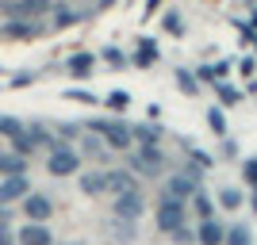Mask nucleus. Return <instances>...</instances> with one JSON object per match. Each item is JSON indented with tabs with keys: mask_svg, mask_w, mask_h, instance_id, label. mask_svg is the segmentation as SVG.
<instances>
[{
	"mask_svg": "<svg viewBox=\"0 0 257 245\" xmlns=\"http://www.w3.org/2000/svg\"><path fill=\"white\" fill-rule=\"evenodd\" d=\"M88 130H92V134H100L111 149H127L131 142H135V138H131V127H123V123H115V119H92V123H88Z\"/></svg>",
	"mask_w": 257,
	"mask_h": 245,
	"instance_id": "nucleus-1",
	"label": "nucleus"
},
{
	"mask_svg": "<svg viewBox=\"0 0 257 245\" xmlns=\"http://www.w3.org/2000/svg\"><path fill=\"white\" fill-rule=\"evenodd\" d=\"M46 169H50V176H73L81 169V153L73 146H54L46 157Z\"/></svg>",
	"mask_w": 257,
	"mask_h": 245,
	"instance_id": "nucleus-2",
	"label": "nucleus"
},
{
	"mask_svg": "<svg viewBox=\"0 0 257 245\" xmlns=\"http://www.w3.org/2000/svg\"><path fill=\"white\" fill-rule=\"evenodd\" d=\"M154 222H158V230H165V234H177L184 226V203L165 195V199L158 203V211H154Z\"/></svg>",
	"mask_w": 257,
	"mask_h": 245,
	"instance_id": "nucleus-3",
	"label": "nucleus"
},
{
	"mask_svg": "<svg viewBox=\"0 0 257 245\" xmlns=\"http://www.w3.org/2000/svg\"><path fill=\"white\" fill-rule=\"evenodd\" d=\"M4 12H8L12 20H20V23H35L43 12H50V0H8Z\"/></svg>",
	"mask_w": 257,
	"mask_h": 245,
	"instance_id": "nucleus-4",
	"label": "nucleus"
},
{
	"mask_svg": "<svg viewBox=\"0 0 257 245\" xmlns=\"http://www.w3.org/2000/svg\"><path fill=\"white\" fill-rule=\"evenodd\" d=\"M196 180H200V169H184L181 176H173L169 180V199L184 203L188 195H196Z\"/></svg>",
	"mask_w": 257,
	"mask_h": 245,
	"instance_id": "nucleus-5",
	"label": "nucleus"
},
{
	"mask_svg": "<svg viewBox=\"0 0 257 245\" xmlns=\"http://www.w3.org/2000/svg\"><path fill=\"white\" fill-rule=\"evenodd\" d=\"M142 211H146V199H142V192L115 195V218H127V222H135Z\"/></svg>",
	"mask_w": 257,
	"mask_h": 245,
	"instance_id": "nucleus-6",
	"label": "nucleus"
},
{
	"mask_svg": "<svg viewBox=\"0 0 257 245\" xmlns=\"http://www.w3.org/2000/svg\"><path fill=\"white\" fill-rule=\"evenodd\" d=\"M50 211H54V203L46 199V195H39V192H31L27 199H23V214H27V222H39V226H43L46 218H50Z\"/></svg>",
	"mask_w": 257,
	"mask_h": 245,
	"instance_id": "nucleus-7",
	"label": "nucleus"
},
{
	"mask_svg": "<svg viewBox=\"0 0 257 245\" xmlns=\"http://www.w3.org/2000/svg\"><path fill=\"white\" fill-rule=\"evenodd\" d=\"M131 169L146 172V176H158V172H161V153H158V146H142L139 153L131 157Z\"/></svg>",
	"mask_w": 257,
	"mask_h": 245,
	"instance_id": "nucleus-8",
	"label": "nucleus"
},
{
	"mask_svg": "<svg viewBox=\"0 0 257 245\" xmlns=\"http://www.w3.org/2000/svg\"><path fill=\"white\" fill-rule=\"evenodd\" d=\"M27 195H31V180L27 176H8V180L0 184V207L16 203V199H27Z\"/></svg>",
	"mask_w": 257,
	"mask_h": 245,
	"instance_id": "nucleus-9",
	"label": "nucleus"
},
{
	"mask_svg": "<svg viewBox=\"0 0 257 245\" xmlns=\"http://www.w3.org/2000/svg\"><path fill=\"white\" fill-rule=\"evenodd\" d=\"M16 237H20V245H54V234L46 226H39V222H27Z\"/></svg>",
	"mask_w": 257,
	"mask_h": 245,
	"instance_id": "nucleus-10",
	"label": "nucleus"
},
{
	"mask_svg": "<svg viewBox=\"0 0 257 245\" xmlns=\"http://www.w3.org/2000/svg\"><path fill=\"white\" fill-rule=\"evenodd\" d=\"M107 176V192H115V195H127V192H139V188H135V176H131V172H104Z\"/></svg>",
	"mask_w": 257,
	"mask_h": 245,
	"instance_id": "nucleus-11",
	"label": "nucleus"
},
{
	"mask_svg": "<svg viewBox=\"0 0 257 245\" xmlns=\"http://www.w3.org/2000/svg\"><path fill=\"white\" fill-rule=\"evenodd\" d=\"M223 237H226V230L215 222V218L200 222V234H196V241H200V245H223Z\"/></svg>",
	"mask_w": 257,
	"mask_h": 245,
	"instance_id": "nucleus-12",
	"label": "nucleus"
},
{
	"mask_svg": "<svg viewBox=\"0 0 257 245\" xmlns=\"http://www.w3.org/2000/svg\"><path fill=\"white\" fill-rule=\"evenodd\" d=\"M92 65H96V54H73V58L65 62V69H69L73 77H88Z\"/></svg>",
	"mask_w": 257,
	"mask_h": 245,
	"instance_id": "nucleus-13",
	"label": "nucleus"
},
{
	"mask_svg": "<svg viewBox=\"0 0 257 245\" xmlns=\"http://www.w3.org/2000/svg\"><path fill=\"white\" fill-rule=\"evenodd\" d=\"M0 172H4V176H23V172H27V157H20V153H0Z\"/></svg>",
	"mask_w": 257,
	"mask_h": 245,
	"instance_id": "nucleus-14",
	"label": "nucleus"
},
{
	"mask_svg": "<svg viewBox=\"0 0 257 245\" xmlns=\"http://www.w3.org/2000/svg\"><path fill=\"white\" fill-rule=\"evenodd\" d=\"M81 192H85V195L107 192V176H104V172H88V176H81Z\"/></svg>",
	"mask_w": 257,
	"mask_h": 245,
	"instance_id": "nucleus-15",
	"label": "nucleus"
},
{
	"mask_svg": "<svg viewBox=\"0 0 257 245\" xmlns=\"http://www.w3.org/2000/svg\"><path fill=\"white\" fill-rule=\"evenodd\" d=\"M131 138H139L142 146H158V138H161V130L154 127V123H139V127L131 130Z\"/></svg>",
	"mask_w": 257,
	"mask_h": 245,
	"instance_id": "nucleus-16",
	"label": "nucleus"
},
{
	"mask_svg": "<svg viewBox=\"0 0 257 245\" xmlns=\"http://www.w3.org/2000/svg\"><path fill=\"white\" fill-rule=\"evenodd\" d=\"M4 35H8V39H35V35H39V27H35V23H8V27H4Z\"/></svg>",
	"mask_w": 257,
	"mask_h": 245,
	"instance_id": "nucleus-17",
	"label": "nucleus"
},
{
	"mask_svg": "<svg viewBox=\"0 0 257 245\" xmlns=\"http://www.w3.org/2000/svg\"><path fill=\"white\" fill-rule=\"evenodd\" d=\"M0 134L16 142V138H20V134H23V123H20V119H16V115H0Z\"/></svg>",
	"mask_w": 257,
	"mask_h": 245,
	"instance_id": "nucleus-18",
	"label": "nucleus"
},
{
	"mask_svg": "<svg viewBox=\"0 0 257 245\" xmlns=\"http://www.w3.org/2000/svg\"><path fill=\"white\" fill-rule=\"evenodd\" d=\"M139 65H154L158 62V43H150V39H142L139 43V58H135Z\"/></svg>",
	"mask_w": 257,
	"mask_h": 245,
	"instance_id": "nucleus-19",
	"label": "nucleus"
},
{
	"mask_svg": "<svg viewBox=\"0 0 257 245\" xmlns=\"http://www.w3.org/2000/svg\"><path fill=\"white\" fill-rule=\"evenodd\" d=\"M249 237H253V234H249L246 226H230L223 241H226V245H249Z\"/></svg>",
	"mask_w": 257,
	"mask_h": 245,
	"instance_id": "nucleus-20",
	"label": "nucleus"
},
{
	"mask_svg": "<svg viewBox=\"0 0 257 245\" xmlns=\"http://www.w3.org/2000/svg\"><path fill=\"white\" fill-rule=\"evenodd\" d=\"M207 127H211L215 134H226V119H223V111H219V107H211V111H207Z\"/></svg>",
	"mask_w": 257,
	"mask_h": 245,
	"instance_id": "nucleus-21",
	"label": "nucleus"
},
{
	"mask_svg": "<svg viewBox=\"0 0 257 245\" xmlns=\"http://www.w3.org/2000/svg\"><path fill=\"white\" fill-rule=\"evenodd\" d=\"M219 203H223V207H242V192H238V188H223V192H219Z\"/></svg>",
	"mask_w": 257,
	"mask_h": 245,
	"instance_id": "nucleus-22",
	"label": "nucleus"
},
{
	"mask_svg": "<svg viewBox=\"0 0 257 245\" xmlns=\"http://www.w3.org/2000/svg\"><path fill=\"white\" fill-rule=\"evenodd\" d=\"M54 23H58V27H73V23H77V12H69V8H54Z\"/></svg>",
	"mask_w": 257,
	"mask_h": 245,
	"instance_id": "nucleus-23",
	"label": "nucleus"
},
{
	"mask_svg": "<svg viewBox=\"0 0 257 245\" xmlns=\"http://www.w3.org/2000/svg\"><path fill=\"white\" fill-rule=\"evenodd\" d=\"M177 81H181V88L188 92V96H196V88H200V85H196V77L188 73V69H177Z\"/></svg>",
	"mask_w": 257,
	"mask_h": 245,
	"instance_id": "nucleus-24",
	"label": "nucleus"
},
{
	"mask_svg": "<svg viewBox=\"0 0 257 245\" xmlns=\"http://www.w3.org/2000/svg\"><path fill=\"white\" fill-rule=\"evenodd\" d=\"M192 207L200 211V218H204V222L211 218V199H207V195H200V192H196V195H192Z\"/></svg>",
	"mask_w": 257,
	"mask_h": 245,
	"instance_id": "nucleus-25",
	"label": "nucleus"
},
{
	"mask_svg": "<svg viewBox=\"0 0 257 245\" xmlns=\"http://www.w3.org/2000/svg\"><path fill=\"white\" fill-rule=\"evenodd\" d=\"M165 31L169 35H181L184 27H181V16H177V12H169V16H165Z\"/></svg>",
	"mask_w": 257,
	"mask_h": 245,
	"instance_id": "nucleus-26",
	"label": "nucleus"
},
{
	"mask_svg": "<svg viewBox=\"0 0 257 245\" xmlns=\"http://www.w3.org/2000/svg\"><path fill=\"white\" fill-rule=\"evenodd\" d=\"M107 104L115 107V111H123V107L131 104V96H127V92H111V96H107Z\"/></svg>",
	"mask_w": 257,
	"mask_h": 245,
	"instance_id": "nucleus-27",
	"label": "nucleus"
},
{
	"mask_svg": "<svg viewBox=\"0 0 257 245\" xmlns=\"http://www.w3.org/2000/svg\"><path fill=\"white\" fill-rule=\"evenodd\" d=\"M215 88H219V96H223V104H238V92H234L230 85H215Z\"/></svg>",
	"mask_w": 257,
	"mask_h": 245,
	"instance_id": "nucleus-28",
	"label": "nucleus"
},
{
	"mask_svg": "<svg viewBox=\"0 0 257 245\" xmlns=\"http://www.w3.org/2000/svg\"><path fill=\"white\" fill-rule=\"evenodd\" d=\"M31 81H35V73H16L12 77V88H27Z\"/></svg>",
	"mask_w": 257,
	"mask_h": 245,
	"instance_id": "nucleus-29",
	"label": "nucleus"
},
{
	"mask_svg": "<svg viewBox=\"0 0 257 245\" xmlns=\"http://www.w3.org/2000/svg\"><path fill=\"white\" fill-rule=\"evenodd\" d=\"M246 180L257 188V157H249V161H246Z\"/></svg>",
	"mask_w": 257,
	"mask_h": 245,
	"instance_id": "nucleus-30",
	"label": "nucleus"
},
{
	"mask_svg": "<svg viewBox=\"0 0 257 245\" xmlns=\"http://www.w3.org/2000/svg\"><path fill=\"white\" fill-rule=\"evenodd\" d=\"M173 241H181V245H184V241H196V234H188V230H184V226H181V230L173 234Z\"/></svg>",
	"mask_w": 257,
	"mask_h": 245,
	"instance_id": "nucleus-31",
	"label": "nucleus"
},
{
	"mask_svg": "<svg viewBox=\"0 0 257 245\" xmlns=\"http://www.w3.org/2000/svg\"><path fill=\"white\" fill-rule=\"evenodd\" d=\"M104 54H107V62H111V65H123V62H127V58H123L119 50H104Z\"/></svg>",
	"mask_w": 257,
	"mask_h": 245,
	"instance_id": "nucleus-32",
	"label": "nucleus"
},
{
	"mask_svg": "<svg viewBox=\"0 0 257 245\" xmlns=\"http://www.w3.org/2000/svg\"><path fill=\"white\" fill-rule=\"evenodd\" d=\"M12 241H16V234H8V230L0 226V245H12Z\"/></svg>",
	"mask_w": 257,
	"mask_h": 245,
	"instance_id": "nucleus-33",
	"label": "nucleus"
},
{
	"mask_svg": "<svg viewBox=\"0 0 257 245\" xmlns=\"http://www.w3.org/2000/svg\"><path fill=\"white\" fill-rule=\"evenodd\" d=\"M253 211H257V195H253Z\"/></svg>",
	"mask_w": 257,
	"mask_h": 245,
	"instance_id": "nucleus-34",
	"label": "nucleus"
},
{
	"mask_svg": "<svg viewBox=\"0 0 257 245\" xmlns=\"http://www.w3.org/2000/svg\"><path fill=\"white\" fill-rule=\"evenodd\" d=\"M104 4H111V0H104Z\"/></svg>",
	"mask_w": 257,
	"mask_h": 245,
	"instance_id": "nucleus-35",
	"label": "nucleus"
},
{
	"mask_svg": "<svg viewBox=\"0 0 257 245\" xmlns=\"http://www.w3.org/2000/svg\"><path fill=\"white\" fill-rule=\"evenodd\" d=\"M4 4H8V0H4Z\"/></svg>",
	"mask_w": 257,
	"mask_h": 245,
	"instance_id": "nucleus-36",
	"label": "nucleus"
}]
</instances>
